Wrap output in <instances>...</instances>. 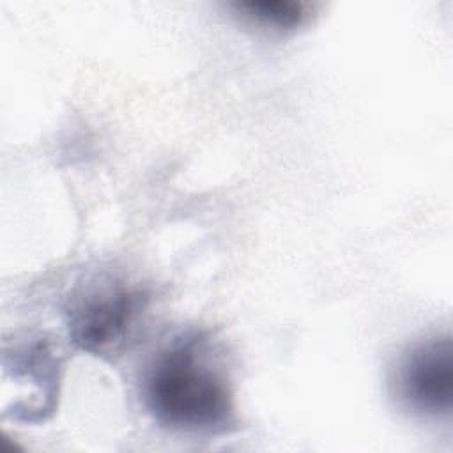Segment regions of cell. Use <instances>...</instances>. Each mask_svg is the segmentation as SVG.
<instances>
[{"mask_svg":"<svg viewBox=\"0 0 453 453\" xmlns=\"http://www.w3.org/2000/svg\"><path fill=\"white\" fill-rule=\"evenodd\" d=\"M145 402L157 423L179 432H225L235 416L230 386L209 365L198 338H186L156 359L145 380Z\"/></svg>","mask_w":453,"mask_h":453,"instance_id":"cell-1","label":"cell"},{"mask_svg":"<svg viewBox=\"0 0 453 453\" xmlns=\"http://www.w3.org/2000/svg\"><path fill=\"white\" fill-rule=\"evenodd\" d=\"M140 306V294L122 285L94 290L69 311L71 340L83 350L103 352L122 342Z\"/></svg>","mask_w":453,"mask_h":453,"instance_id":"cell-2","label":"cell"},{"mask_svg":"<svg viewBox=\"0 0 453 453\" xmlns=\"http://www.w3.org/2000/svg\"><path fill=\"white\" fill-rule=\"evenodd\" d=\"M402 396L416 411L449 414L453 400V349L449 336L418 343L403 357L398 372Z\"/></svg>","mask_w":453,"mask_h":453,"instance_id":"cell-3","label":"cell"},{"mask_svg":"<svg viewBox=\"0 0 453 453\" xmlns=\"http://www.w3.org/2000/svg\"><path fill=\"white\" fill-rule=\"evenodd\" d=\"M232 7L246 19L273 28H296L313 12L311 4L299 0H248Z\"/></svg>","mask_w":453,"mask_h":453,"instance_id":"cell-4","label":"cell"}]
</instances>
